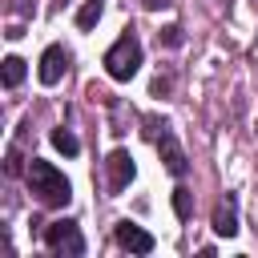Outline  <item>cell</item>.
I'll use <instances>...</instances> for the list:
<instances>
[{"mask_svg": "<svg viewBox=\"0 0 258 258\" xmlns=\"http://www.w3.org/2000/svg\"><path fill=\"white\" fill-rule=\"evenodd\" d=\"M28 189H32L44 206H64V202L73 198L69 177H64L52 161H40V157H32V161H28Z\"/></svg>", "mask_w": 258, "mask_h": 258, "instance_id": "obj_1", "label": "cell"}, {"mask_svg": "<svg viewBox=\"0 0 258 258\" xmlns=\"http://www.w3.org/2000/svg\"><path fill=\"white\" fill-rule=\"evenodd\" d=\"M137 64H141V44H137L133 32H125V36L105 52V73H109L113 81H129V77L137 73Z\"/></svg>", "mask_w": 258, "mask_h": 258, "instance_id": "obj_2", "label": "cell"}, {"mask_svg": "<svg viewBox=\"0 0 258 258\" xmlns=\"http://www.w3.org/2000/svg\"><path fill=\"white\" fill-rule=\"evenodd\" d=\"M145 125H149V137H153V145H157V153H161L165 169H169L173 177H185L189 161H185V153H181V145H177L173 129H169V125H157V121H145Z\"/></svg>", "mask_w": 258, "mask_h": 258, "instance_id": "obj_3", "label": "cell"}, {"mask_svg": "<svg viewBox=\"0 0 258 258\" xmlns=\"http://www.w3.org/2000/svg\"><path fill=\"white\" fill-rule=\"evenodd\" d=\"M44 246H48L52 254H69V258H81V254H85V238H81L77 222H69V218L48 222V230H44Z\"/></svg>", "mask_w": 258, "mask_h": 258, "instance_id": "obj_4", "label": "cell"}, {"mask_svg": "<svg viewBox=\"0 0 258 258\" xmlns=\"http://www.w3.org/2000/svg\"><path fill=\"white\" fill-rule=\"evenodd\" d=\"M105 173H109V194H121L129 181H133V157L125 149H113L105 157Z\"/></svg>", "mask_w": 258, "mask_h": 258, "instance_id": "obj_5", "label": "cell"}, {"mask_svg": "<svg viewBox=\"0 0 258 258\" xmlns=\"http://www.w3.org/2000/svg\"><path fill=\"white\" fill-rule=\"evenodd\" d=\"M64 69H69V52L60 44L44 48V56H40V85H56L64 77Z\"/></svg>", "mask_w": 258, "mask_h": 258, "instance_id": "obj_6", "label": "cell"}, {"mask_svg": "<svg viewBox=\"0 0 258 258\" xmlns=\"http://www.w3.org/2000/svg\"><path fill=\"white\" fill-rule=\"evenodd\" d=\"M117 242L125 246V250H133V254H149L153 250V234H145L141 226H133V222H117Z\"/></svg>", "mask_w": 258, "mask_h": 258, "instance_id": "obj_7", "label": "cell"}, {"mask_svg": "<svg viewBox=\"0 0 258 258\" xmlns=\"http://www.w3.org/2000/svg\"><path fill=\"white\" fill-rule=\"evenodd\" d=\"M214 230H218L222 238H234V234H238V202H234L230 194L214 206Z\"/></svg>", "mask_w": 258, "mask_h": 258, "instance_id": "obj_8", "label": "cell"}, {"mask_svg": "<svg viewBox=\"0 0 258 258\" xmlns=\"http://www.w3.org/2000/svg\"><path fill=\"white\" fill-rule=\"evenodd\" d=\"M52 145H56L64 157H77V153H81V141H77L69 129H52Z\"/></svg>", "mask_w": 258, "mask_h": 258, "instance_id": "obj_9", "label": "cell"}, {"mask_svg": "<svg viewBox=\"0 0 258 258\" xmlns=\"http://www.w3.org/2000/svg\"><path fill=\"white\" fill-rule=\"evenodd\" d=\"M20 81H24V60L20 56H4V85L16 89Z\"/></svg>", "mask_w": 258, "mask_h": 258, "instance_id": "obj_10", "label": "cell"}, {"mask_svg": "<svg viewBox=\"0 0 258 258\" xmlns=\"http://www.w3.org/2000/svg\"><path fill=\"white\" fill-rule=\"evenodd\" d=\"M101 20V0H89L81 12H77V28H93Z\"/></svg>", "mask_w": 258, "mask_h": 258, "instance_id": "obj_11", "label": "cell"}, {"mask_svg": "<svg viewBox=\"0 0 258 258\" xmlns=\"http://www.w3.org/2000/svg\"><path fill=\"white\" fill-rule=\"evenodd\" d=\"M173 210H177V218H181V222L194 214V202H189V189H185V185H177V189H173Z\"/></svg>", "mask_w": 258, "mask_h": 258, "instance_id": "obj_12", "label": "cell"}, {"mask_svg": "<svg viewBox=\"0 0 258 258\" xmlns=\"http://www.w3.org/2000/svg\"><path fill=\"white\" fill-rule=\"evenodd\" d=\"M157 40L169 44V48H177V44H181V28H177V24H165V28L157 32Z\"/></svg>", "mask_w": 258, "mask_h": 258, "instance_id": "obj_13", "label": "cell"}, {"mask_svg": "<svg viewBox=\"0 0 258 258\" xmlns=\"http://www.w3.org/2000/svg\"><path fill=\"white\" fill-rule=\"evenodd\" d=\"M4 169H8V173H12V177H16V173H20V149H16V145H12V149H8V161H4Z\"/></svg>", "mask_w": 258, "mask_h": 258, "instance_id": "obj_14", "label": "cell"}, {"mask_svg": "<svg viewBox=\"0 0 258 258\" xmlns=\"http://www.w3.org/2000/svg\"><path fill=\"white\" fill-rule=\"evenodd\" d=\"M161 93H169V77H157L153 81V97H161Z\"/></svg>", "mask_w": 258, "mask_h": 258, "instance_id": "obj_15", "label": "cell"}, {"mask_svg": "<svg viewBox=\"0 0 258 258\" xmlns=\"http://www.w3.org/2000/svg\"><path fill=\"white\" fill-rule=\"evenodd\" d=\"M145 8H161V4H169V0H141Z\"/></svg>", "mask_w": 258, "mask_h": 258, "instance_id": "obj_16", "label": "cell"}]
</instances>
